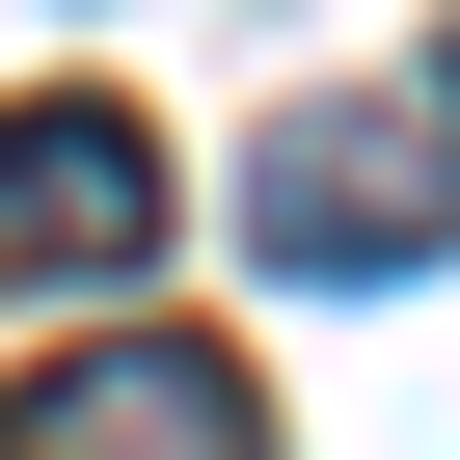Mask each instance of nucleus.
<instances>
[{
  "instance_id": "obj_3",
  "label": "nucleus",
  "mask_w": 460,
  "mask_h": 460,
  "mask_svg": "<svg viewBox=\"0 0 460 460\" xmlns=\"http://www.w3.org/2000/svg\"><path fill=\"white\" fill-rule=\"evenodd\" d=\"M0 460H271V406L217 352H163V325H109V352H55L28 406H0Z\"/></svg>"
},
{
  "instance_id": "obj_2",
  "label": "nucleus",
  "mask_w": 460,
  "mask_h": 460,
  "mask_svg": "<svg viewBox=\"0 0 460 460\" xmlns=\"http://www.w3.org/2000/svg\"><path fill=\"white\" fill-rule=\"evenodd\" d=\"M163 244V136L136 109H0V298H82Z\"/></svg>"
},
{
  "instance_id": "obj_4",
  "label": "nucleus",
  "mask_w": 460,
  "mask_h": 460,
  "mask_svg": "<svg viewBox=\"0 0 460 460\" xmlns=\"http://www.w3.org/2000/svg\"><path fill=\"white\" fill-rule=\"evenodd\" d=\"M433 109H460V55H433Z\"/></svg>"
},
{
  "instance_id": "obj_1",
  "label": "nucleus",
  "mask_w": 460,
  "mask_h": 460,
  "mask_svg": "<svg viewBox=\"0 0 460 460\" xmlns=\"http://www.w3.org/2000/svg\"><path fill=\"white\" fill-rule=\"evenodd\" d=\"M433 217H460V163H433L406 109H298V136L244 163V244H271L298 298H406V271H433Z\"/></svg>"
}]
</instances>
